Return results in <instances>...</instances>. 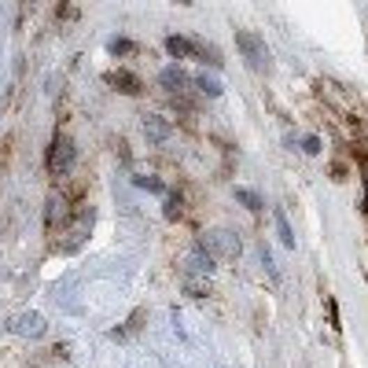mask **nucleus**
<instances>
[{
  "label": "nucleus",
  "mask_w": 368,
  "mask_h": 368,
  "mask_svg": "<svg viewBox=\"0 0 368 368\" xmlns=\"http://www.w3.org/2000/svg\"><path fill=\"white\" fill-rule=\"evenodd\" d=\"M236 48L243 52V59H247V67H251V70H269V48H266V41H261L258 33L240 30V33H236Z\"/></svg>",
  "instance_id": "nucleus-1"
},
{
  "label": "nucleus",
  "mask_w": 368,
  "mask_h": 368,
  "mask_svg": "<svg viewBox=\"0 0 368 368\" xmlns=\"http://www.w3.org/2000/svg\"><path fill=\"white\" fill-rule=\"evenodd\" d=\"M74 159H77V151H74L70 137L56 133V140H52V148H48V174L52 177H67L74 169Z\"/></svg>",
  "instance_id": "nucleus-2"
},
{
  "label": "nucleus",
  "mask_w": 368,
  "mask_h": 368,
  "mask_svg": "<svg viewBox=\"0 0 368 368\" xmlns=\"http://www.w3.org/2000/svg\"><path fill=\"white\" fill-rule=\"evenodd\" d=\"M199 247L214 258V261H221V258H236L240 254V236H232V232H225V229H214V232H206L203 240H199Z\"/></svg>",
  "instance_id": "nucleus-3"
},
{
  "label": "nucleus",
  "mask_w": 368,
  "mask_h": 368,
  "mask_svg": "<svg viewBox=\"0 0 368 368\" xmlns=\"http://www.w3.org/2000/svg\"><path fill=\"white\" fill-rule=\"evenodd\" d=\"M89 225H92V210H82V214L74 217V225L63 232V240H59L63 251H77V247L85 243V236H89Z\"/></svg>",
  "instance_id": "nucleus-4"
},
{
  "label": "nucleus",
  "mask_w": 368,
  "mask_h": 368,
  "mask_svg": "<svg viewBox=\"0 0 368 368\" xmlns=\"http://www.w3.org/2000/svg\"><path fill=\"white\" fill-rule=\"evenodd\" d=\"M159 85L166 92H174V96H181V92L188 89V74H184L177 63H169V67H162V74H159Z\"/></svg>",
  "instance_id": "nucleus-5"
},
{
  "label": "nucleus",
  "mask_w": 368,
  "mask_h": 368,
  "mask_svg": "<svg viewBox=\"0 0 368 368\" xmlns=\"http://www.w3.org/2000/svg\"><path fill=\"white\" fill-rule=\"evenodd\" d=\"M169 133H174V129H169L166 118H159V114H148V118H144V137H148L151 144H166Z\"/></svg>",
  "instance_id": "nucleus-6"
},
{
  "label": "nucleus",
  "mask_w": 368,
  "mask_h": 368,
  "mask_svg": "<svg viewBox=\"0 0 368 368\" xmlns=\"http://www.w3.org/2000/svg\"><path fill=\"white\" fill-rule=\"evenodd\" d=\"M11 328H15L19 335H30V339H37V335H45V317H41V313H19V317H15V324H11Z\"/></svg>",
  "instance_id": "nucleus-7"
},
{
  "label": "nucleus",
  "mask_w": 368,
  "mask_h": 368,
  "mask_svg": "<svg viewBox=\"0 0 368 368\" xmlns=\"http://www.w3.org/2000/svg\"><path fill=\"white\" fill-rule=\"evenodd\" d=\"M107 82H111L118 92H125V96H137V92L144 89V85H140V77H137V74H129V70H111V74H107Z\"/></svg>",
  "instance_id": "nucleus-8"
},
{
  "label": "nucleus",
  "mask_w": 368,
  "mask_h": 368,
  "mask_svg": "<svg viewBox=\"0 0 368 368\" xmlns=\"http://www.w3.org/2000/svg\"><path fill=\"white\" fill-rule=\"evenodd\" d=\"M214 266H217V261L210 258V254L203 251V247H195V251H192V258H188V269H192V273H203V276H210V273H214Z\"/></svg>",
  "instance_id": "nucleus-9"
},
{
  "label": "nucleus",
  "mask_w": 368,
  "mask_h": 368,
  "mask_svg": "<svg viewBox=\"0 0 368 368\" xmlns=\"http://www.w3.org/2000/svg\"><path fill=\"white\" fill-rule=\"evenodd\" d=\"M166 48L174 59H188L195 56V41H188V37H166Z\"/></svg>",
  "instance_id": "nucleus-10"
},
{
  "label": "nucleus",
  "mask_w": 368,
  "mask_h": 368,
  "mask_svg": "<svg viewBox=\"0 0 368 368\" xmlns=\"http://www.w3.org/2000/svg\"><path fill=\"white\" fill-rule=\"evenodd\" d=\"M195 56H203L210 67H221V63H225V59H221V52H217L214 45H203V41H195Z\"/></svg>",
  "instance_id": "nucleus-11"
},
{
  "label": "nucleus",
  "mask_w": 368,
  "mask_h": 368,
  "mask_svg": "<svg viewBox=\"0 0 368 368\" xmlns=\"http://www.w3.org/2000/svg\"><path fill=\"white\" fill-rule=\"evenodd\" d=\"M276 232H280L284 247H295V232H291V225H287V214H284V210H276Z\"/></svg>",
  "instance_id": "nucleus-12"
},
{
  "label": "nucleus",
  "mask_w": 368,
  "mask_h": 368,
  "mask_svg": "<svg viewBox=\"0 0 368 368\" xmlns=\"http://www.w3.org/2000/svg\"><path fill=\"white\" fill-rule=\"evenodd\" d=\"M195 85H199V92H203V96H210V100H217V96H221V85L214 82V77H206V74L195 77Z\"/></svg>",
  "instance_id": "nucleus-13"
},
{
  "label": "nucleus",
  "mask_w": 368,
  "mask_h": 368,
  "mask_svg": "<svg viewBox=\"0 0 368 368\" xmlns=\"http://www.w3.org/2000/svg\"><path fill=\"white\" fill-rule=\"evenodd\" d=\"M236 199H240L243 206H251V210H261V199L254 192H247V188H236Z\"/></svg>",
  "instance_id": "nucleus-14"
},
{
  "label": "nucleus",
  "mask_w": 368,
  "mask_h": 368,
  "mask_svg": "<svg viewBox=\"0 0 368 368\" xmlns=\"http://www.w3.org/2000/svg\"><path fill=\"white\" fill-rule=\"evenodd\" d=\"M137 184H140V188H148V192H166V184L159 177H137Z\"/></svg>",
  "instance_id": "nucleus-15"
},
{
  "label": "nucleus",
  "mask_w": 368,
  "mask_h": 368,
  "mask_svg": "<svg viewBox=\"0 0 368 368\" xmlns=\"http://www.w3.org/2000/svg\"><path fill=\"white\" fill-rule=\"evenodd\" d=\"M166 217H169V221H177V217H181V199H177V195H169V203H166Z\"/></svg>",
  "instance_id": "nucleus-16"
},
{
  "label": "nucleus",
  "mask_w": 368,
  "mask_h": 368,
  "mask_svg": "<svg viewBox=\"0 0 368 368\" xmlns=\"http://www.w3.org/2000/svg\"><path fill=\"white\" fill-rule=\"evenodd\" d=\"M302 151H306V155H317V151H321V140H317V137H306V140H302Z\"/></svg>",
  "instance_id": "nucleus-17"
},
{
  "label": "nucleus",
  "mask_w": 368,
  "mask_h": 368,
  "mask_svg": "<svg viewBox=\"0 0 368 368\" xmlns=\"http://www.w3.org/2000/svg\"><path fill=\"white\" fill-rule=\"evenodd\" d=\"M111 52H114V56H125V52H133V45H129V41H111Z\"/></svg>",
  "instance_id": "nucleus-18"
}]
</instances>
